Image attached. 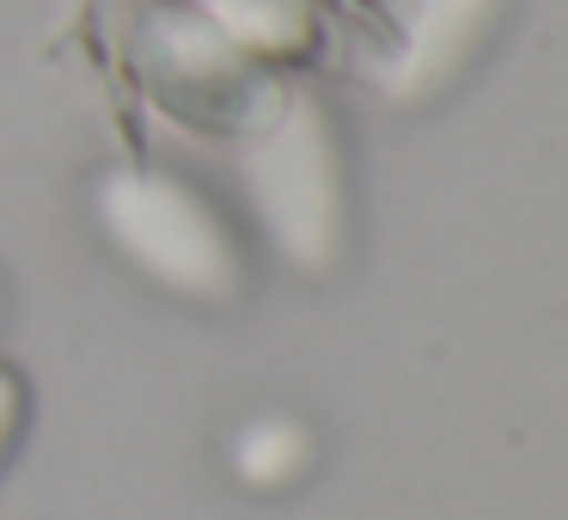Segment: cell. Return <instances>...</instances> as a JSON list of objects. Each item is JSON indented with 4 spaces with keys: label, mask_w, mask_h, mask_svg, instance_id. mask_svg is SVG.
Wrapping results in <instances>:
<instances>
[{
    "label": "cell",
    "mask_w": 568,
    "mask_h": 520,
    "mask_svg": "<svg viewBox=\"0 0 568 520\" xmlns=\"http://www.w3.org/2000/svg\"><path fill=\"white\" fill-rule=\"evenodd\" d=\"M239 178L270 246L294 270L318 276L343 258L348 239V178L336 123L312 92L275 87L270 104L239 129Z\"/></svg>",
    "instance_id": "6da1fadb"
},
{
    "label": "cell",
    "mask_w": 568,
    "mask_h": 520,
    "mask_svg": "<svg viewBox=\"0 0 568 520\" xmlns=\"http://www.w3.org/2000/svg\"><path fill=\"white\" fill-rule=\"evenodd\" d=\"M92 214L129 270L190 307H226L245 288L233 227L184 178L153 172V166H116L92 190Z\"/></svg>",
    "instance_id": "7a4b0ae2"
},
{
    "label": "cell",
    "mask_w": 568,
    "mask_h": 520,
    "mask_svg": "<svg viewBox=\"0 0 568 520\" xmlns=\"http://www.w3.org/2000/svg\"><path fill=\"white\" fill-rule=\"evenodd\" d=\"M129 62L165 117L202 136H239L270 104L275 80L196 7H148L129 31Z\"/></svg>",
    "instance_id": "3957f363"
},
{
    "label": "cell",
    "mask_w": 568,
    "mask_h": 520,
    "mask_svg": "<svg viewBox=\"0 0 568 520\" xmlns=\"http://www.w3.org/2000/svg\"><path fill=\"white\" fill-rule=\"evenodd\" d=\"M507 0H409L404 38L385 68V92L404 104H422L434 92H446L465 62L483 50V38L495 31Z\"/></svg>",
    "instance_id": "277c9868"
},
{
    "label": "cell",
    "mask_w": 568,
    "mask_h": 520,
    "mask_svg": "<svg viewBox=\"0 0 568 520\" xmlns=\"http://www.w3.org/2000/svg\"><path fill=\"white\" fill-rule=\"evenodd\" d=\"M196 13L257 62H294L312 50V0H196Z\"/></svg>",
    "instance_id": "5b68a950"
},
{
    "label": "cell",
    "mask_w": 568,
    "mask_h": 520,
    "mask_svg": "<svg viewBox=\"0 0 568 520\" xmlns=\"http://www.w3.org/2000/svg\"><path fill=\"white\" fill-rule=\"evenodd\" d=\"M306 466H312V429H300L294 417H257L233 441V471L251 490H282Z\"/></svg>",
    "instance_id": "8992f818"
},
{
    "label": "cell",
    "mask_w": 568,
    "mask_h": 520,
    "mask_svg": "<svg viewBox=\"0 0 568 520\" xmlns=\"http://www.w3.org/2000/svg\"><path fill=\"white\" fill-rule=\"evenodd\" d=\"M19 422H26V386H19V373L0 368V459L19 441Z\"/></svg>",
    "instance_id": "52a82bcc"
}]
</instances>
